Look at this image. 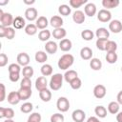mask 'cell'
<instances>
[{
  "label": "cell",
  "instance_id": "obj_51",
  "mask_svg": "<svg viewBox=\"0 0 122 122\" xmlns=\"http://www.w3.org/2000/svg\"><path fill=\"white\" fill-rule=\"evenodd\" d=\"M0 87H1V96H0V102H3L5 100V97H6V88H5V85L3 83L0 84Z\"/></svg>",
  "mask_w": 122,
  "mask_h": 122
},
{
  "label": "cell",
  "instance_id": "obj_6",
  "mask_svg": "<svg viewBox=\"0 0 122 122\" xmlns=\"http://www.w3.org/2000/svg\"><path fill=\"white\" fill-rule=\"evenodd\" d=\"M106 93H107L106 87L102 84H98L93 88V95L97 99H101V98L105 97Z\"/></svg>",
  "mask_w": 122,
  "mask_h": 122
},
{
  "label": "cell",
  "instance_id": "obj_58",
  "mask_svg": "<svg viewBox=\"0 0 122 122\" xmlns=\"http://www.w3.org/2000/svg\"><path fill=\"white\" fill-rule=\"evenodd\" d=\"M4 122H14V121H13L12 119H6Z\"/></svg>",
  "mask_w": 122,
  "mask_h": 122
},
{
  "label": "cell",
  "instance_id": "obj_14",
  "mask_svg": "<svg viewBox=\"0 0 122 122\" xmlns=\"http://www.w3.org/2000/svg\"><path fill=\"white\" fill-rule=\"evenodd\" d=\"M58 47L62 51H70L71 50V48H72V43H71V41L70 39L64 38V39L60 40Z\"/></svg>",
  "mask_w": 122,
  "mask_h": 122
},
{
  "label": "cell",
  "instance_id": "obj_45",
  "mask_svg": "<svg viewBox=\"0 0 122 122\" xmlns=\"http://www.w3.org/2000/svg\"><path fill=\"white\" fill-rule=\"evenodd\" d=\"M64 115L61 113H53L51 116V122H64Z\"/></svg>",
  "mask_w": 122,
  "mask_h": 122
},
{
  "label": "cell",
  "instance_id": "obj_55",
  "mask_svg": "<svg viewBox=\"0 0 122 122\" xmlns=\"http://www.w3.org/2000/svg\"><path fill=\"white\" fill-rule=\"evenodd\" d=\"M116 121L117 122H122V112H119L116 114Z\"/></svg>",
  "mask_w": 122,
  "mask_h": 122
},
{
  "label": "cell",
  "instance_id": "obj_25",
  "mask_svg": "<svg viewBox=\"0 0 122 122\" xmlns=\"http://www.w3.org/2000/svg\"><path fill=\"white\" fill-rule=\"evenodd\" d=\"M13 28L14 29H17V30H20V29H23L26 27V21H25V18H23L22 16H16L13 20V24H12Z\"/></svg>",
  "mask_w": 122,
  "mask_h": 122
},
{
  "label": "cell",
  "instance_id": "obj_47",
  "mask_svg": "<svg viewBox=\"0 0 122 122\" xmlns=\"http://www.w3.org/2000/svg\"><path fill=\"white\" fill-rule=\"evenodd\" d=\"M20 88H31V80L30 78L23 77L20 82Z\"/></svg>",
  "mask_w": 122,
  "mask_h": 122
},
{
  "label": "cell",
  "instance_id": "obj_49",
  "mask_svg": "<svg viewBox=\"0 0 122 122\" xmlns=\"http://www.w3.org/2000/svg\"><path fill=\"white\" fill-rule=\"evenodd\" d=\"M9 78L11 82H17L20 78V72H10L9 74Z\"/></svg>",
  "mask_w": 122,
  "mask_h": 122
},
{
  "label": "cell",
  "instance_id": "obj_8",
  "mask_svg": "<svg viewBox=\"0 0 122 122\" xmlns=\"http://www.w3.org/2000/svg\"><path fill=\"white\" fill-rule=\"evenodd\" d=\"M71 118L74 122H84V120L86 118V113L83 110L77 109V110H74L72 112Z\"/></svg>",
  "mask_w": 122,
  "mask_h": 122
},
{
  "label": "cell",
  "instance_id": "obj_27",
  "mask_svg": "<svg viewBox=\"0 0 122 122\" xmlns=\"http://www.w3.org/2000/svg\"><path fill=\"white\" fill-rule=\"evenodd\" d=\"M34 58H35V61L37 63H40V64H44L47 60H48V55L45 51H36L35 55H34Z\"/></svg>",
  "mask_w": 122,
  "mask_h": 122
},
{
  "label": "cell",
  "instance_id": "obj_52",
  "mask_svg": "<svg viewBox=\"0 0 122 122\" xmlns=\"http://www.w3.org/2000/svg\"><path fill=\"white\" fill-rule=\"evenodd\" d=\"M87 122H101L99 120L98 117H95V116H90L88 119H87Z\"/></svg>",
  "mask_w": 122,
  "mask_h": 122
},
{
  "label": "cell",
  "instance_id": "obj_22",
  "mask_svg": "<svg viewBox=\"0 0 122 122\" xmlns=\"http://www.w3.org/2000/svg\"><path fill=\"white\" fill-rule=\"evenodd\" d=\"M21 100H27L31 96V88H20L18 91Z\"/></svg>",
  "mask_w": 122,
  "mask_h": 122
},
{
  "label": "cell",
  "instance_id": "obj_42",
  "mask_svg": "<svg viewBox=\"0 0 122 122\" xmlns=\"http://www.w3.org/2000/svg\"><path fill=\"white\" fill-rule=\"evenodd\" d=\"M117 50V44L116 42L112 41V40H109L107 45H106V51L107 52H111V51H116Z\"/></svg>",
  "mask_w": 122,
  "mask_h": 122
},
{
  "label": "cell",
  "instance_id": "obj_54",
  "mask_svg": "<svg viewBox=\"0 0 122 122\" xmlns=\"http://www.w3.org/2000/svg\"><path fill=\"white\" fill-rule=\"evenodd\" d=\"M116 99H117V102H118V104H119V105H122V91H120V92L117 93Z\"/></svg>",
  "mask_w": 122,
  "mask_h": 122
},
{
  "label": "cell",
  "instance_id": "obj_50",
  "mask_svg": "<svg viewBox=\"0 0 122 122\" xmlns=\"http://www.w3.org/2000/svg\"><path fill=\"white\" fill-rule=\"evenodd\" d=\"M8 56L5 53H1L0 54V67H5L8 64Z\"/></svg>",
  "mask_w": 122,
  "mask_h": 122
},
{
  "label": "cell",
  "instance_id": "obj_17",
  "mask_svg": "<svg viewBox=\"0 0 122 122\" xmlns=\"http://www.w3.org/2000/svg\"><path fill=\"white\" fill-rule=\"evenodd\" d=\"M86 19V15L82 10H75L72 14V20L76 24H82L84 23Z\"/></svg>",
  "mask_w": 122,
  "mask_h": 122
},
{
  "label": "cell",
  "instance_id": "obj_35",
  "mask_svg": "<svg viewBox=\"0 0 122 122\" xmlns=\"http://www.w3.org/2000/svg\"><path fill=\"white\" fill-rule=\"evenodd\" d=\"M58 12L63 16H68L71 12V8L68 5H66V4L60 5L59 8H58Z\"/></svg>",
  "mask_w": 122,
  "mask_h": 122
},
{
  "label": "cell",
  "instance_id": "obj_16",
  "mask_svg": "<svg viewBox=\"0 0 122 122\" xmlns=\"http://www.w3.org/2000/svg\"><path fill=\"white\" fill-rule=\"evenodd\" d=\"M7 99H8V102L10 105H16L21 101V98H20V95H19L18 92H10L8 94Z\"/></svg>",
  "mask_w": 122,
  "mask_h": 122
},
{
  "label": "cell",
  "instance_id": "obj_46",
  "mask_svg": "<svg viewBox=\"0 0 122 122\" xmlns=\"http://www.w3.org/2000/svg\"><path fill=\"white\" fill-rule=\"evenodd\" d=\"M14 36H15L14 28H11V27L6 28V38L9 40H11L12 38H14Z\"/></svg>",
  "mask_w": 122,
  "mask_h": 122
},
{
  "label": "cell",
  "instance_id": "obj_19",
  "mask_svg": "<svg viewBox=\"0 0 122 122\" xmlns=\"http://www.w3.org/2000/svg\"><path fill=\"white\" fill-rule=\"evenodd\" d=\"M80 56L83 60H91L92 57V50L89 47H84L80 50Z\"/></svg>",
  "mask_w": 122,
  "mask_h": 122
},
{
  "label": "cell",
  "instance_id": "obj_23",
  "mask_svg": "<svg viewBox=\"0 0 122 122\" xmlns=\"http://www.w3.org/2000/svg\"><path fill=\"white\" fill-rule=\"evenodd\" d=\"M120 4L119 0H103L102 1V6L105 8V10H111L116 8Z\"/></svg>",
  "mask_w": 122,
  "mask_h": 122
},
{
  "label": "cell",
  "instance_id": "obj_53",
  "mask_svg": "<svg viewBox=\"0 0 122 122\" xmlns=\"http://www.w3.org/2000/svg\"><path fill=\"white\" fill-rule=\"evenodd\" d=\"M0 37H6V28L2 26H0Z\"/></svg>",
  "mask_w": 122,
  "mask_h": 122
},
{
  "label": "cell",
  "instance_id": "obj_2",
  "mask_svg": "<svg viewBox=\"0 0 122 122\" xmlns=\"http://www.w3.org/2000/svg\"><path fill=\"white\" fill-rule=\"evenodd\" d=\"M63 79H64V75H62L61 73H54L53 75H51L49 83L51 90L52 91L60 90L63 85Z\"/></svg>",
  "mask_w": 122,
  "mask_h": 122
},
{
  "label": "cell",
  "instance_id": "obj_1",
  "mask_svg": "<svg viewBox=\"0 0 122 122\" xmlns=\"http://www.w3.org/2000/svg\"><path fill=\"white\" fill-rule=\"evenodd\" d=\"M73 62H74L73 55L71 54V53H65L59 58L58 62H57V66L60 70L66 71V70H68L69 68H71L72 66Z\"/></svg>",
  "mask_w": 122,
  "mask_h": 122
},
{
  "label": "cell",
  "instance_id": "obj_7",
  "mask_svg": "<svg viewBox=\"0 0 122 122\" xmlns=\"http://www.w3.org/2000/svg\"><path fill=\"white\" fill-rule=\"evenodd\" d=\"M109 30L113 33H119L122 31V23L117 19L112 20L109 23Z\"/></svg>",
  "mask_w": 122,
  "mask_h": 122
},
{
  "label": "cell",
  "instance_id": "obj_59",
  "mask_svg": "<svg viewBox=\"0 0 122 122\" xmlns=\"http://www.w3.org/2000/svg\"><path fill=\"white\" fill-rule=\"evenodd\" d=\"M27 122H33V121H31V120H30V119H28V120H27Z\"/></svg>",
  "mask_w": 122,
  "mask_h": 122
},
{
  "label": "cell",
  "instance_id": "obj_38",
  "mask_svg": "<svg viewBox=\"0 0 122 122\" xmlns=\"http://www.w3.org/2000/svg\"><path fill=\"white\" fill-rule=\"evenodd\" d=\"M21 72H22V74H23L24 77H26V78H31V76L34 73V71H33V69H32L31 66H26V67H23Z\"/></svg>",
  "mask_w": 122,
  "mask_h": 122
},
{
  "label": "cell",
  "instance_id": "obj_30",
  "mask_svg": "<svg viewBox=\"0 0 122 122\" xmlns=\"http://www.w3.org/2000/svg\"><path fill=\"white\" fill-rule=\"evenodd\" d=\"M39 97L43 102H49L51 99V92L50 90L45 89V90L39 92Z\"/></svg>",
  "mask_w": 122,
  "mask_h": 122
},
{
  "label": "cell",
  "instance_id": "obj_11",
  "mask_svg": "<svg viewBox=\"0 0 122 122\" xmlns=\"http://www.w3.org/2000/svg\"><path fill=\"white\" fill-rule=\"evenodd\" d=\"M6 118V119H12L14 117V111L11 108H0V118Z\"/></svg>",
  "mask_w": 122,
  "mask_h": 122
},
{
  "label": "cell",
  "instance_id": "obj_31",
  "mask_svg": "<svg viewBox=\"0 0 122 122\" xmlns=\"http://www.w3.org/2000/svg\"><path fill=\"white\" fill-rule=\"evenodd\" d=\"M90 67L93 71H99L102 68V62L98 58H92L90 61Z\"/></svg>",
  "mask_w": 122,
  "mask_h": 122
},
{
  "label": "cell",
  "instance_id": "obj_36",
  "mask_svg": "<svg viewBox=\"0 0 122 122\" xmlns=\"http://www.w3.org/2000/svg\"><path fill=\"white\" fill-rule=\"evenodd\" d=\"M105 58H106V61L109 64H114L117 61L118 56H117V53L115 51H111V52H107Z\"/></svg>",
  "mask_w": 122,
  "mask_h": 122
},
{
  "label": "cell",
  "instance_id": "obj_21",
  "mask_svg": "<svg viewBox=\"0 0 122 122\" xmlns=\"http://www.w3.org/2000/svg\"><path fill=\"white\" fill-rule=\"evenodd\" d=\"M51 34H52L53 38H55L57 40H62L67 35V31L64 28H59V29H54Z\"/></svg>",
  "mask_w": 122,
  "mask_h": 122
},
{
  "label": "cell",
  "instance_id": "obj_48",
  "mask_svg": "<svg viewBox=\"0 0 122 122\" xmlns=\"http://www.w3.org/2000/svg\"><path fill=\"white\" fill-rule=\"evenodd\" d=\"M28 119H30V120H31V121H33V122H41L42 117H41V114H40L39 112H32V113L29 116Z\"/></svg>",
  "mask_w": 122,
  "mask_h": 122
},
{
  "label": "cell",
  "instance_id": "obj_33",
  "mask_svg": "<svg viewBox=\"0 0 122 122\" xmlns=\"http://www.w3.org/2000/svg\"><path fill=\"white\" fill-rule=\"evenodd\" d=\"M37 27H36V25L35 24H32V23H30V24H28L26 27H25V32H26V34H28V35H30V36H32V35H34V34H36L37 33Z\"/></svg>",
  "mask_w": 122,
  "mask_h": 122
},
{
  "label": "cell",
  "instance_id": "obj_34",
  "mask_svg": "<svg viewBox=\"0 0 122 122\" xmlns=\"http://www.w3.org/2000/svg\"><path fill=\"white\" fill-rule=\"evenodd\" d=\"M40 71H41L42 75L46 77V76L51 75L53 70H52V67H51L50 64H43L42 67H41V69H40Z\"/></svg>",
  "mask_w": 122,
  "mask_h": 122
},
{
  "label": "cell",
  "instance_id": "obj_5",
  "mask_svg": "<svg viewBox=\"0 0 122 122\" xmlns=\"http://www.w3.org/2000/svg\"><path fill=\"white\" fill-rule=\"evenodd\" d=\"M97 19L102 23H107L112 21V13L110 10L102 9L97 12Z\"/></svg>",
  "mask_w": 122,
  "mask_h": 122
},
{
  "label": "cell",
  "instance_id": "obj_29",
  "mask_svg": "<svg viewBox=\"0 0 122 122\" xmlns=\"http://www.w3.org/2000/svg\"><path fill=\"white\" fill-rule=\"evenodd\" d=\"M51 31L49 30H40L39 33H38V39L42 42H48L50 41L49 39L51 38Z\"/></svg>",
  "mask_w": 122,
  "mask_h": 122
},
{
  "label": "cell",
  "instance_id": "obj_37",
  "mask_svg": "<svg viewBox=\"0 0 122 122\" xmlns=\"http://www.w3.org/2000/svg\"><path fill=\"white\" fill-rule=\"evenodd\" d=\"M95 34L92 32V30H84L82 32H81V37L83 40L85 41H91L93 39V36Z\"/></svg>",
  "mask_w": 122,
  "mask_h": 122
},
{
  "label": "cell",
  "instance_id": "obj_41",
  "mask_svg": "<svg viewBox=\"0 0 122 122\" xmlns=\"http://www.w3.org/2000/svg\"><path fill=\"white\" fill-rule=\"evenodd\" d=\"M87 2H88L87 0H70L69 4L71 8L77 9V8H80L84 4H87Z\"/></svg>",
  "mask_w": 122,
  "mask_h": 122
},
{
  "label": "cell",
  "instance_id": "obj_57",
  "mask_svg": "<svg viewBox=\"0 0 122 122\" xmlns=\"http://www.w3.org/2000/svg\"><path fill=\"white\" fill-rule=\"evenodd\" d=\"M8 3H9L8 0H6V1H0V5H5V4H8Z\"/></svg>",
  "mask_w": 122,
  "mask_h": 122
},
{
  "label": "cell",
  "instance_id": "obj_10",
  "mask_svg": "<svg viewBox=\"0 0 122 122\" xmlns=\"http://www.w3.org/2000/svg\"><path fill=\"white\" fill-rule=\"evenodd\" d=\"M47 86H48V81H47V78L45 76H39V77L36 78V80H35V89L38 92H41V91L47 89Z\"/></svg>",
  "mask_w": 122,
  "mask_h": 122
},
{
  "label": "cell",
  "instance_id": "obj_40",
  "mask_svg": "<svg viewBox=\"0 0 122 122\" xmlns=\"http://www.w3.org/2000/svg\"><path fill=\"white\" fill-rule=\"evenodd\" d=\"M33 109V106H32V103L30 102H25L21 107H20V111L24 113H30Z\"/></svg>",
  "mask_w": 122,
  "mask_h": 122
},
{
  "label": "cell",
  "instance_id": "obj_13",
  "mask_svg": "<svg viewBox=\"0 0 122 122\" xmlns=\"http://www.w3.org/2000/svg\"><path fill=\"white\" fill-rule=\"evenodd\" d=\"M84 13L89 17H92L96 13V6L93 3H87L84 7Z\"/></svg>",
  "mask_w": 122,
  "mask_h": 122
},
{
  "label": "cell",
  "instance_id": "obj_9",
  "mask_svg": "<svg viewBox=\"0 0 122 122\" xmlns=\"http://www.w3.org/2000/svg\"><path fill=\"white\" fill-rule=\"evenodd\" d=\"M25 18L29 21H34L38 18V11L35 8H28L25 10Z\"/></svg>",
  "mask_w": 122,
  "mask_h": 122
},
{
  "label": "cell",
  "instance_id": "obj_28",
  "mask_svg": "<svg viewBox=\"0 0 122 122\" xmlns=\"http://www.w3.org/2000/svg\"><path fill=\"white\" fill-rule=\"evenodd\" d=\"M120 105L118 104L117 101H112L108 105V112L112 114H117L119 112Z\"/></svg>",
  "mask_w": 122,
  "mask_h": 122
},
{
  "label": "cell",
  "instance_id": "obj_60",
  "mask_svg": "<svg viewBox=\"0 0 122 122\" xmlns=\"http://www.w3.org/2000/svg\"><path fill=\"white\" fill-rule=\"evenodd\" d=\"M121 71H122V68H121Z\"/></svg>",
  "mask_w": 122,
  "mask_h": 122
},
{
  "label": "cell",
  "instance_id": "obj_43",
  "mask_svg": "<svg viewBox=\"0 0 122 122\" xmlns=\"http://www.w3.org/2000/svg\"><path fill=\"white\" fill-rule=\"evenodd\" d=\"M70 86L72 90H79L82 86V81L79 77H76L75 79H73L71 83H70Z\"/></svg>",
  "mask_w": 122,
  "mask_h": 122
},
{
  "label": "cell",
  "instance_id": "obj_24",
  "mask_svg": "<svg viewBox=\"0 0 122 122\" xmlns=\"http://www.w3.org/2000/svg\"><path fill=\"white\" fill-rule=\"evenodd\" d=\"M76 77H78V74H77V71H74V70H69L65 72L64 74V80L67 82V83H71L73 79H75Z\"/></svg>",
  "mask_w": 122,
  "mask_h": 122
},
{
  "label": "cell",
  "instance_id": "obj_4",
  "mask_svg": "<svg viewBox=\"0 0 122 122\" xmlns=\"http://www.w3.org/2000/svg\"><path fill=\"white\" fill-rule=\"evenodd\" d=\"M56 107H57V110L61 112H66L69 111L70 109V101L67 97H64V96H61L57 99V102H56Z\"/></svg>",
  "mask_w": 122,
  "mask_h": 122
},
{
  "label": "cell",
  "instance_id": "obj_18",
  "mask_svg": "<svg viewBox=\"0 0 122 122\" xmlns=\"http://www.w3.org/2000/svg\"><path fill=\"white\" fill-rule=\"evenodd\" d=\"M50 24L52 28L54 29H59V28H62V25H63V19L61 16L59 15H53L51 20H50Z\"/></svg>",
  "mask_w": 122,
  "mask_h": 122
},
{
  "label": "cell",
  "instance_id": "obj_39",
  "mask_svg": "<svg viewBox=\"0 0 122 122\" xmlns=\"http://www.w3.org/2000/svg\"><path fill=\"white\" fill-rule=\"evenodd\" d=\"M109 39H97L95 42V46L99 51H106V45Z\"/></svg>",
  "mask_w": 122,
  "mask_h": 122
},
{
  "label": "cell",
  "instance_id": "obj_20",
  "mask_svg": "<svg viewBox=\"0 0 122 122\" xmlns=\"http://www.w3.org/2000/svg\"><path fill=\"white\" fill-rule=\"evenodd\" d=\"M95 36L97 39H108L110 36V31L106 28H98L95 31Z\"/></svg>",
  "mask_w": 122,
  "mask_h": 122
},
{
  "label": "cell",
  "instance_id": "obj_3",
  "mask_svg": "<svg viewBox=\"0 0 122 122\" xmlns=\"http://www.w3.org/2000/svg\"><path fill=\"white\" fill-rule=\"evenodd\" d=\"M13 20H14V18L12 17V15L10 13L3 12V10H0V22H1L0 26L8 28V27H10V25L13 24Z\"/></svg>",
  "mask_w": 122,
  "mask_h": 122
},
{
  "label": "cell",
  "instance_id": "obj_56",
  "mask_svg": "<svg viewBox=\"0 0 122 122\" xmlns=\"http://www.w3.org/2000/svg\"><path fill=\"white\" fill-rule=\"evenodd\" d=\"M24 3H25L26 5H31V4H34V3H35V1H34V0H31V1H27V0H24Z\"/></svg>",
  "mask_w": 122,
  "mask_h": 122
},
{
  "label": "cell",
  "instance_id": "obj_12",
  "mask_svg": "<svg viewBox=\"0 0 122 122\" xmlns=\"http://www.w3.org/2000/svg\"><path fill=\"white\" fill-rule=\"evenodd\" d=\"M17 64H19L20 66L22 67H26V66H29V63H30V56L28 53L26 52H20L18 55H17Z\"/></svg>",
  "mask_w": 122,
  "mask_h": 122
},
{
  "label": "cell",
  "instance_id": "obj_44",
  "mask_svg": "<svg viewBox=\"0 0 122 122\" xmlns=\"http://www.w3.org/2000/svg\"><path fill=\"white\" fill-rule=\"evenodd\" d=\"M8 71H9V73H10V72H20V71H22L20 65H19V64H15V63L10 64V65L8 67Z\"/></svg>",
  "mask_w": 122,
  "mask_h": 122
},
{
  "label": "cell",
  "instance_id": "obj_15",
  "mask_svg": "<svg viewBox=\"0 0 122 122\" xmlns=\"http://www.w3.org/2000/svg\"><path fill=\"white\" fill-rule=\"evenodd\" d=\"M57 50H58V45L54 41H48V42H46V44H45V51H46L47 53L54 54V53H56Z\"/></svg>",
  "mask_w": 122,
  "mask_h": 122
},
{
  "label": "cell",
  "instance_id": "obj_32",
  "mask_svg": "<svg viewBox=\"0 0 122 122\" xmlns=\"http://www.w3.org/2000/svg\"><path fill=\"white\" fill-rule=\"evenodd\" d=\"M94 113L99 118H105L107 116V109L104 106H96L94 109Z\"/></svg>",
  "mask_w": 122,
  "mask_h": 122
},
{
  "label": "cell",
  "instance_id": "obj_26",
  "mask_svg": "<svg viewBox=\"0 0 122 122\" xmlns=\"http://www.w3.org/2000/svg\"><path fill=\"white\" fill-rule=\"evenodd\" d=\"M35 25H36L37 29L43 30H46V28L48 27L49 21H48L47 17H45V16H39L37 18V20H36V24Z\"/></svg>",
  "mask_w": 122,
  "mask_h": 122
}]
</instances>
